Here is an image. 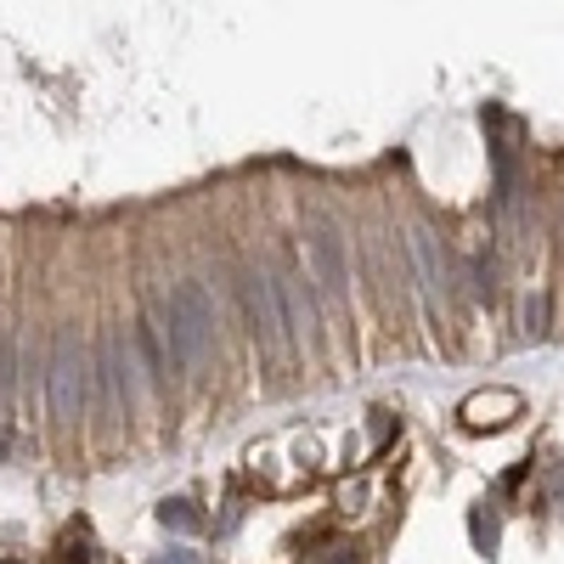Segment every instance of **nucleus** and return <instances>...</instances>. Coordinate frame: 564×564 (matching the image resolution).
<instances>
[{"instance_id": "1", "label": "nucleus", "mask_w": 564, "mask_h": 564, "mask_svg": "<svg viewBox=\"0 0 564 564\" xmlns=\"http://www.w3.org/2000/svg\"><path fill=\"white\" fill-rule=\"evenodd\" d=\"M153 334L164 339L175 367H198L215 345V300L204 282H175V289L159 300V327Z\"/></svg>"}, {"instance_id": "2", "label": "nucleus", "mask_w": 564, "mask_h": 564, "mask_svg": "<svg viewBox=\"0 0 564 564\" xmlns=\"http://www.w3.org/2000/svg\"><path fill=\"white\" fill-rule=\"evenodd\" d=\"M45 390H52V412L63 423L90 406V350L79 345V334H57L52 361H45Z\"/></svg>"}, {"instance_id": "3", "label": "nucleus", "mask_w": 564, "mask_h": 564, "mask_svg": "<svg viewBox=\"0 0 564 564\" xmlns=\"http://www.w3.org/2000/svg\"><path fill=\"white\" fill-rule=\"evenodd\" d=\"M238 294H243V311H249V334H254L265 350L289 345V316H282V300H276V276L254 265V271L238 276Z\"/></svg>"}, {"instance_id": "4", "label": "nucleus", "mask_w": 564, "mask_h": 564, "mask_svg": "<svg viewBox=\"0 0 564 564\" xmlns=\"http://www.w3.org/2000/svg\"><path fill=\"white\" fill-rule=\"evenodd\" d=\"M305 260L316 271V282L327 294H345L350 289V265H345V238H339V226L327 220V215H311L305 220Z\"/></svg>"}, {"instance_id": "5", "label": "nucleus", "mask_w": 564, "mask_h": 564, "mask_svg": "<svg viewBox=\"0 0 564 564\" xmlns=\"http://www.w3.org/2000/svg\"><path fill=\"white\" fill-rule=\"evenodd\" d=\"M159 525H164V531H198L204 513L186 502V497H170V502H159Z\"/></svg>"}, {"instance_id": "6", "label": "nucleus", "mask_w": 564, "mask_h": 564, "mask_svg": "<svg viewBox=\"0 0 564 564\" xmlns=\"http://www.w3.org/2000/svg\"><path fill=\"white\" fill-rule=\"evenodd\" d=\"M12 390H18V339L0 334V406L12 401Z\"/></svg>"}, {"instance_id": "7", "label": "nucleus", "mask_w": 564, "mask_h": 564, "mask_svg": "<svg viewBox=\"0 0 564 564\" xmlns=\"http://www.w3.org/2000/svg\"><path fill=\"white\" fill-rule=\"evenodd\" d=\"M468 531H475V542H480L486 553H497V508L480 502V508H475V520H468Z\"/></svg>"}, {"instance_id": "8", "label": "nucleus", "mask_w": 564, "mask_h": 564, "mask_svg": "<svg viewBox=\"0 0 564 564\" xmlns=\"http://www.w3.org/2000/svg\"><path fill=\"white\" fill-rule=\"evenodd\" d=\"M57 564H97V558H90V536H85V531H74V536L57 547Z\"/></svg>"}, {"instance_id": "9", "label": "nucleus", "mask_w": 564, "mask_h": 564, "mask_svg": "<svg viewBox=\"0 0 564 564\" xmlns=\"http://www.w3.org/2000/svg\"><path fill=\"white\" fill-rule=\"evenodd\" d=\"M542 322H547V300L536 294V300L525 305V334H531V339H542V334H547V327H542Z\"/></svg>"}, {"instance_id": "10", "label": "nucleus", "mask_w": 564, "mask_h": 564, "mask_svg": "<svg viewBox=\"0 0 564 564\" xmlns=\"http://www.w3.org/2000/svg\"><path fill=\"white\" fill-rule=\"evenodd\" d=\"M148 564H204L198 553H186V547H170V553H153Z\"/></svg>"}, {"instance_id": "11", "label": "nucleus", "mask_w": 564, "mask_h": 564, "mask_svg": "<svg viewBox=\"0 0 564 564\" xmlns=\"http://www.w3.org/2000/svg\"><path fill=\"white\" fill-rule=\"evenodd\" d=\"M316 564H361V553L356 547H334V553H322Z\"/></svg>"}, {"instance_id": "12", "label": "nucleus", "mask_w": 564, "mask_h": 564, "mask_svg": "<svg viewBox=\"0 0 564 564\" xmlns=\"http://www.w3.org/2000/svg\"><path fill=\"white\" fill-rule=\"evenodd\" d=\"M12 446H18V441H12V430H7V417H0V463L12 457Z\"/></svg>"}]
</instances>
